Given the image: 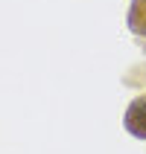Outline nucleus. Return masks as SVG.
I'll use <instances>...</instances> for the list:
<instances>
[{
  "label": "nucleus",
  "mask_w": 146,
  "mask_h": 154,
  "mask_svg": "<svg viewBox=\"0 0 146 154\" xmlns=\"http://www.w3.org/2000/svg\"><path fill=\"white\" fill-rule=\"evenodd\" d=\"M123 125H126V131L131 137L146 140V93H138L129 102V108L123 113Z\"/></svg>",
  "instance_id": "obj_1"
},
{
  "label": "nucleus",
  "mask_w": 146,
  "mask_h": 154,
  "mask_svg": "<svg viewBox=\"0 0 146 154\" xmlns=\"http://www.w3.org/2000/svg\"><path fill=\"white\" fill-rule=\"evenodd\" d=\"M126 26H129V32L135 35V38L146 41V0H129Z\"/></svg>",
  "instance_id": "obj_2"
}]
</instances>
